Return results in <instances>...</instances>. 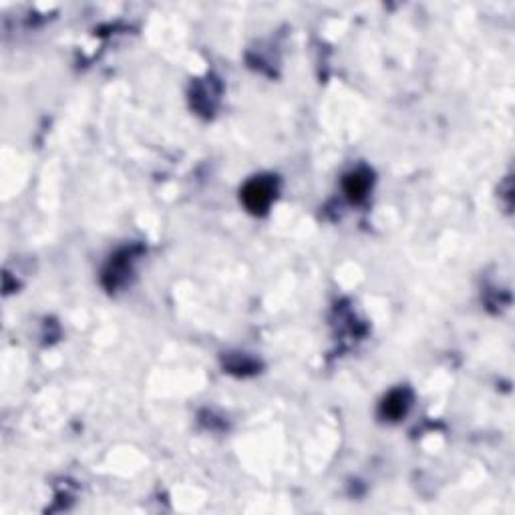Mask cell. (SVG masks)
<instances>
[{
    "label": "cell",
    "mask_w": 515,
    "mask_h": 515,
    "mask_svg": "<svg viewBox=\"0 0 515 515\" xmlns=\"http://www.w3.org/2000/svg\"><path fill=\"white\" fill-rule=\"evenodd\" d=\"M274 191H276L274 182L260 177V179H251L250 184L244 187L242 199H244V203L250 212L262 213L270 206V201L274 198Z\"/></svg>",
    "instance_id": "cell-1"
},
{
    "label": "cell",
    "mask_w": 515,
    "mask_h": 515,
    "mask_svg": "<svg viewBox=\"0 0 515 515\" xmlns=\"http://www.w3.org/2000/svg\"><path fill=\"white\" fill-rule=\"evenodd\" d=\"M370 187V175L367 172H355L348 173L344 179V191L353 201H360L365 199L367 191Z\"/></svg>",
    "instance_id": "cell-2"
},
{
    "label": "cell",
    "mask_w": 515,
    "mask_h": 515,
    "mask_svg": "<svg viewBox=\"0 0 515 515\" xmlns=\"http://www.w3.org/2000/svg\"><path fill=\"white\" fill-rule=\"evenodd\" d=\"M407 409H409V395L405 391H395L384 398L383 415L391 421L401 419L407 413Z\"/></svg>",
    "instance_id": "cell-3"
}]
</instances>
